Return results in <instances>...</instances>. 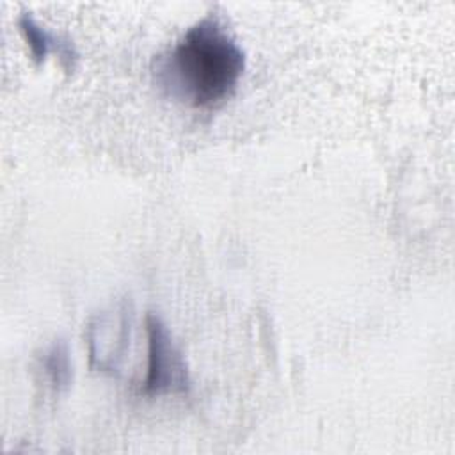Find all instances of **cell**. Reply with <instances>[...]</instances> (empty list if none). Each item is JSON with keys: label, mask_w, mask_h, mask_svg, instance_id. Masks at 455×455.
I'll use <instances>...</instances> for the list:
<instances>
[{"label": "cell", "mask_w": 455, "mask_h": 455, "mask_svg": "<svg viewBox=\"0 0 455 455\" xmlns=\"http://www.w3.org/2000/svg\"><path fill=\"white\" fill-rule=\"evenodd\" d=\"M18 25H20V30L32 52V57L36 60H44L46 55L50 52L57 53L60 62L71 69L75 60H76V50L73 46L71 41L60 37V36H55L53 32H50L48 28L41 27L30 14L23 12L20 18H18Z\"/></svg>", "instance_id": "4"}, {"label": "cell", "mask_w": 455, "mask_h": 455, "mask_svg": "<svg viewBox=\"0 0 455 455\" xmlns=\"http://www.w3.org/2000/svg\"><path fill=\"white\" fill-rule=\"evenodd\" d=\"M245 69V53L213 16L190 25L155 60V80L172 98L210 107L228 98Z\"/></svg>", "instance_id": "1"}, {"label": "cell", "mask_w": 455, "mask_h": 455, "mask_svg": "<svg viewBox=\"0 0 455 455\" xmlns=\"http://www.w3.org/2000/svg\"><path fill=\"white\" fill-rule=\"evenodd\" d=\"M41 366L57 391H62L71 384V361L64 341H55L43 352Z\"/></svg>", "instance_id": "5"}, {"label": "cell", "mask_w": 455, "mask_h": 455, "mask_svg": "<svg viewBox=\"0 0 455 455\" xmlns=\"http://www.w3.org/2000/svg\"><path fill=\"white\" fill-rule=\"evenodd\" d=\"M148 329V373L142 382L144 395L187 393L190 377L185 357L174 343L167 325L156 315L146 316Z\"/></svg>", "instance_id": "2"}, {"label": "cell", "mask_w": 455, "mask_h": 455, "mask_svg": "<svg viewBox=\"0 0 455 455\" xmlns=\"http://www.w3.org/2000/svg\"><path fill=\"white\" fill-rule=\"evenodd\" d=\"M128 339V316L123 306L100 313L87 329L89 359L100 371H116Z\"/></svg>", "instance_id": "3"}]
</instances>
